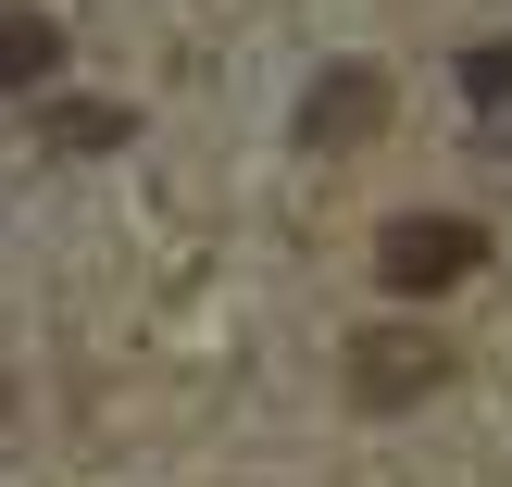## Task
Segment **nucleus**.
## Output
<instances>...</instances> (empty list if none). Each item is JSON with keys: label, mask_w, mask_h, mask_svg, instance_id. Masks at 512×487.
<instances>
[{"label": "nucleus", "mask_w": 512, "mask_h": 487, "mask_svg": "<svg viewBox=\"0 0 512 487\" xmlns=\"http://www.w3.org/2000/svg\"><path fill=\"white\" fill-rule=\"evenodd\" d=\"M475 263H488V225H475V213H400L388 238H375V275H388L400 300H438V288H463Z\"/></svg>", "instance_id": "f257e3e1"}, {"label": "nucleus", "mask_w": 512, "mask_h": 487, "mask_svg": "<svg viewBox=\"0 0 512 487\" xmlns=\"http://www.w3.org/2000/svg\"><path fill=\"white\" fill-rule=\"evenodd\" d=\"M450 375V338H425V325H375V338H350V400L363 413H400V400H425Z\"/></svg>", "instance_id": "f03ea898"}, {"label": "nucleus", "mask_w": 512, "mask_h": 487, "mask_svg": "<svg viewBox=\"0 0 512 487\" xmlns=\"http://www.w3.org/2000/svg\"><path fill=\"white\" fill-rule=\"evenodd\" d=\"M375 125H388V75L375 63H338L313 100H300V150H363Z\"/></svg>", "instance_id": "7ed1b4c3"}, {"label": "nucleus", "mask_w": 512, "mask_h": 487, "mask_svg": "<svg viewBox=\"0 0 512 487\" xmlns=\"http://www.w3.org/2000/svg\"><path fill=\"white\" fill-rule=\"evenodd\" d=\"M50 63H63V25L50 13H0V88H38Z\"/></svg>", "instance_id": "20e7f679"}, {"label": "nucleus", "mask_w": 512, "mask_h": 487, "mask_svg": "<svg viewBox=\"0 0 512 487\" xmlns=\"http://www.w3.org/2000/svg\"><path fill=\"white\" fill-rule=\"evenodd\" d=\"M113 138H125L113 100H50V150H113Z\"/></svg>", "instance_id": "39448f33"}]
</instances>
